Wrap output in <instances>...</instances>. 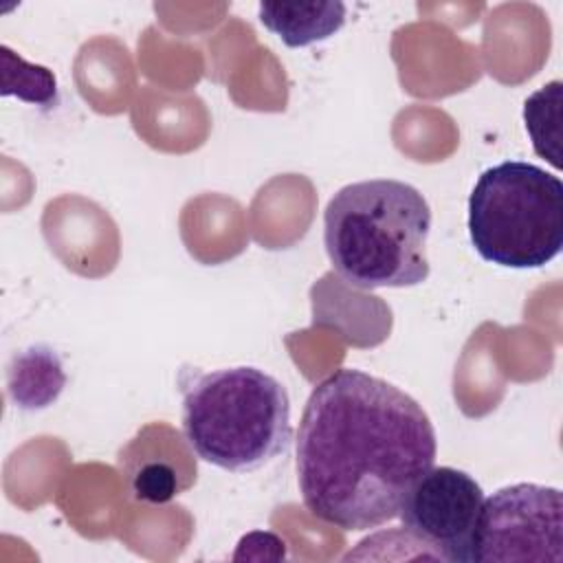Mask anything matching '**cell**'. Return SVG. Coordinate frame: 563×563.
Masks as SVG:
<instances>
[{
	"instance_id": "3957f363",
	"label": "cell",
	"mask_w": 563,
	"mask_h": 563,
	"mask_svg": "<svg viewBox=\"0 0 563 563\" xmlns=\"http://www.w3.org/2000/svg\"><path fill=\"white\" fill-rule=\"evenodd\" d=\"M178 385L185 440L207 464L246 473L288 451L290 398L275 376L251 365L183 369Z\"/></svg>"
},
{
	"instance_id": "52a82bcc",
	"label": "cell",
	"mask_w": 563,
	"mask_h": 563,
	"mask_svg": "<svg viewBox=\"0 0 563 563\" xmlns=\"http://www.w3.org/2000/svg\"><path fill=\"white\" fill-rule=\"evenodd\" d=\"M257 15L286 46L299 48L334 35L345 22V4L339 0L260 2Z\"/></svg>"
},
{
	"instance_id": "8992f818",
	"label": "cell",
	"mask_w": 563,
	"mask_h": 563,
	"mask_svg": "<svg viewBox=\"0 0 563 563\" xmlns=\"http://www.w3.org/2000/svg\"><path fill=\"white\" fill-rule=\"evenodd\" d=\"M482 486L453 466H431L407 493L398 517L402 528L435 556L471 563V541L484 504Z\"/></svg>"
},
{
	"instance_id": "6da1fadb",
	"label": "cell",
	"mask_w": 563,
	"mask_h": 563,
	"mask_svg": "<svg viewBox=\"0 0 563 563\" xmlns=\"http://www.w3.org/2000/svg\"><path fill=\"white\" fill-rule=\"evenodd\" d=\"M435 429L394 383L341 367L308 396L297 433V482L306 508L339 530L398 517L411 486L435 462Z\"/></svg>"
},
{
	"instance_id": "ba28073f",
	"label": "cell",
	"mask_w": 563,
	"mask_h": 563,
	"mask_svg": "<svg viewBox=\"0 0 563 563\" xmlns=\"http://www.w3.org/2000/svg\"><path fill=\"white\" fill-rule=\"evenodd\" d=\"M18 367L11 369L9 389L15 402L24 409H33V394L37 385L40 407H46L62 391L66 376L62 372L59 358L51 350H26L20 358H15Z\"/></svg>"
},
{
	"instance_id": "9c48e42d",
	"label": "cell",
	"mask_w": 563,
	"mask_h": 563,
	"mask_svg": "<svg viewBox=\"0 0 563 563\" xmlns=\"http://www.w3.org/2000/svg\"><path fill=\"white\" fill-rule=\"evenodd\" d=\"M561 81H550L548 86L532 92L523 103V121L532 139V147L539 156L548 158L556 169L561 167Z\"/></svg>"
},
{
	"instance_id": "5b68a950",
	"label": "cell",
	"mask_w": 563,
	"mask_h": 563,
	"mask_svg": "<svg viewBox=\"0 0 563 563\" xmlns=\"http://www.w3.org/2000/svg\"><path fill=\"white\" fill-rule=\"evenodd\" d=\"M475 561H563L561 490L521 482L484 499L471 541Z\"/></svg>"
},
{
	"instance_id": "30bf717a",
	"label": "cell",
	"mask_w": 563,
	"mask_h": 563,
	"mask_svg": "<svg viewBox=\"0 0 563 563\" xmlns=\"http://www.w3.org/2000/svg\"><path fill=\"white\" fill-rule=\"evenodd\" d=\"M9 51V48H7ZM15 68L4 64V81H2V95H18L20 99L29 103L40 106H55L57 103V81L55 75L35 64H26L22 57H15L13 51H9Z\"/></svg>"
},
{
	"instance_id": "7a4b0ae2",
	"label": "cell",
	"mask_w": 563,
	"mask_h": 563,
	"mask_svg": "<svg viewBox=\"0 0 563 563\" xmlns=\"http://www.w3.org/2000/svg\"><path fill=\"white\" fill-rule=\"evenodd\" d=\"M431 209L409 183L358 180L341 187L323 213L334 271L356 288H407L429 277Z\"/></svg>"
},
{
	"instance_id": "8fae6325",
	"label": "cell",
	"mask_w": 563,
	"mask_h": 563,
	"mask_svg": "<svg viewBox=\"0 0 563 563\" xmlns=\"http://www.w3.org/2000/svg\"><path fill=\"white\" fill-rule=\"evenodd\" d=\"M176 493H178L176 471L163 460H154V462L143 464L132 477V495L139 501L165 504Z\"/></svg>"
},
{
	"instance_id": "277c9868",
	"label": "cell",
	"mask_w": 563,
	"mask_h": 563,
	"mask_svg": "<svg viewBox=\"0 0 563 563\" xmlns=\"http://www.w3.org/2000/svg\"><path fill=\"white\" fill-rule=\"evenodd\" d=\"M468 235L482 260L504 268H541L563 246V183L526 161H504L468 196Z\"/></svg>"
}]
</instances>
